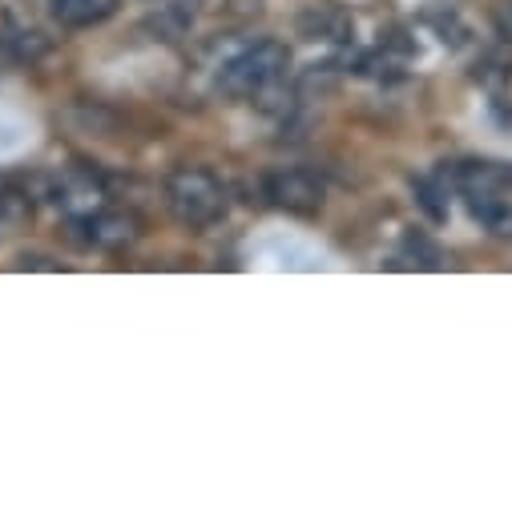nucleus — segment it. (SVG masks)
I'll use <instances>...</instances> for the list:
<instances>
[{
  "mask_svg": "<svg viewBox=\"0 0 512 512\" xmlns=\"http://www.w3.org/2000/svg\"><path fill=\"white\" fill-rule=\"evenodd\" d=\"M81 226L89 230V242L105 246V250H121L138 238V222L130 214H117V210H97V214L81 218Z\"/></svg>",
  "mask_w": 512,
  "mask_h": 512,
  "instance_id": "nucleus-4",
  "label": "nucleus"
},
{
  "mask_svg": "<svg viewBox=\"0 0 512 512\" xmlns=\"http://www.w3.org/2000/svg\"><path fill=\"white\" fill-rule=\"evenodd\" d=\"M105 194H101V186L89 178V174H81V170H73V174H65L61 178V190H57V202H61V210L69 214V218H89V214H97V210H105V202H101Z\"/></svg>",
  "mask_w": 512,
  "mask_h": 512,
  "instance_id": "nucleus-5",
  "label": "nucleus"
},
{
  "mask_svg": "<svg viewBox=\"0 0 512 512\" xmlns=\"http://www.w3.org/2000/svg\"><path fill=\"white\" fill-rule=\"evenodd\" d=\"M49 5H53V17L69 29H89L117 13V0H49Z\"/></svg>",
  "mask_w": 512,
  "mask_h": 512,
  "instance_id": "nucleus-7",
  "label": "nucleus"
},
{
  "mask_svg": "<svg viewBox=\"0 0 512 512\" xmlns=\"http://www.w3.org/2000/svg\"><path fill=\"white\" fill-rule=\"evenodd\" d=\"M291 73V49L283 41H254L222 65V89L234 97H267Z\"/></svg>",
  "mask_w": 512,
  "mask_h": 512,
  "instance_id": "nucleus-2",
  "label": "nucleus"
},
{
  "mask_svg": "<svg viewBox=\"0 0 512 512\" xmlns=\"http://www.w3.org/2000/svg\"><path fill=\"white\" fill-rule=\"evenodd\" d=\"M263 198L287 214H315L323 206V182L307 170H275L263 178Z\"/></svg>",
  "mask_w": 512,
  "mask_h": 512,
  "instance_id": "nucleus-3",
  "label": "nucleus"
},
{
  "mask_svg": "<svg viewBox=\"0 0 512 512\" xmlns=\"http://www.w3.org/2000/svg\"><path fill=\"white\" fill-rule=\"evenodd\" d=\"M464 202L492 234H512V198H504V190H464Z\"/></svg>",
  "mask_w": 512,
  "mask_h": 512,
  "instance_id": "nucleus-6",
  "label": "nucleus"
},
{
  "mask_svg": "<svg viewBox=\"0 0 512 512\" xmlns=\"http://www.w3.org/2000/svg\"><path fill=\"white\" fill-rule=\"evenodd\" d=\"M166 206L170 214L182 222V226H194V230H206L214 222L226 218L230 210V194L226 186L202 170V166H182L166 178Z\"/></svg>",
  "mask_w": 512,
  "mask_h": 512,
  "instance_id": "nucleus-1",
  "label": "nucleus"
},
{
  "mask_svg": "<svg viewBox=\"0 0 512 512\" xmlns=\"http://www.w3.org/2000/svg\"><path fill=\"white\" fill-rule=\"evenodd\" d=\"M508 17H512V0H508Z\"/></svg>",
  "mask_w": 512,
  "mask_h": 512,
  "instance_id": "nucleus-9",
  "label": "nucleus"
},
{
  "mask_svg": "<svg viewBox=\"0 0 512 512\" xmlns=\"http://www.w3.org/2000/svg\"><path fill=\"white\" fill-rule=\"evenodd\" d=\"M25 218V202L13 190H0V234H13Z\"/></svg>",
  "mask_w": 512,
  "mask_h": 512,
  "instance_id": "nucleus-8",
  "label": "nucleus"
}]
</instances>
